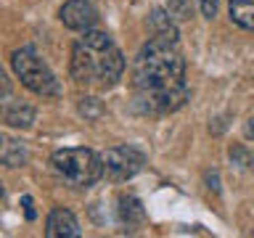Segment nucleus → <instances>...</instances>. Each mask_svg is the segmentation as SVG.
Returning <instances> with one entry per match:
<instances>
[{"instance_id": "obj_7", "label": "nucleus", "mask_w": 254, "mask_h": 238, "mask_svg": "<svg viewBox=\"0 0 254 238\" xmlns=\"http://www.w3.org/2000/svg\"><path fill=\"white\" fill-rule=\"evenodd\" d=\"M82 230H79V222L74 217V212L64 209V206H56L51 209L45 220V236L48 238H77Z\"/></svg>"}, {"instance_id": "obj_4", "label": "nucleus", "mask_w": 254, "mask_h": 238, "mask_svg": "<svg viewBox=\"0 0 254 238\" xmlns=\"http://www.w3.org/2000/svg\"><path fill=\"white\" fill-rule=\"evenodd\" d=\"M11 66L27 90L37 93V95H59V79H56V74L48 69V63L40 59L32 45H24L19 51H13Z\"/></svg>"}, {"instance_id": "obj_18", "label": "nucleus", "mask_w": 254, "mask_h": 238, "mask_svg": "<svg viewBox=\"0 0 254 238\" xmlns=\"http://www.w3.org/2000/svg\"><path fill=\"white\" fill-rule=\"evenodd\" d=\"M0 90L3 93H8L11 87H8V82H5V74H3V69H0Z\"/></svg>"}, {"instance_id": "obj_2", "label": "nucleus", "mask_w": 254, "mask_h": 238, "mask_svg": "<svg viewBox=\"0 0 254 238\" xmlns=\"http://www.w3.org/2000/svg\"><path fill=\"white\" fill-rule=\"evenodd\" d=\"M71 79L77 85H95L101 90L114 87L122 79L125 56L109 37V32L85 29L71 45Z\"/></svg>"}, {"instance_id": "obj_13", "label": "nucleus", "mask_w": 254, "mask_h": 238, "mask_svg": "<svg viewBox=\"0 0 254 238\" xmlns=\"http://www.w3.org/2000/svg\"><path fill=\"white\" fill-rule=\"evenodd\" d=\"M164 11L170 13L172 21H188L190 16H193V5H190V0H164Z\"/></svg>"}, {"instance_id": "obj_1", "label": "nucleus", "mask_w": 254, "mask_h": 238, "mask_svg": "<svg viewBox=\"0 0 254 238\" xmlns=\"http://www.w3.org/2000/svg\"><path fill=\"white\" fill-rule=\"evenodd\" d=\"M138 103L148 114H170L188 101L186 61L178 51V40L148 37L132 66Z\"/></svg>"}, {"instance_id": "obj_17", "label": "nucleus", "mask_w": 254, "mask_h": 238, "mask_svg": "<svg viewBox=\"0 0 254 238\" xmlns=\"http://www.w3.org/2000/svg\"><path fill=\"white\" fill-rule=\"evenodd\" d=\"M21 204H24V209H27V217H29V220H35V209H32V196H24V198H21Z\"/></svg>"}, {"instance_id": "obj_10", "label": "nucleus", "mask_w": 254, "mask_h": 238, "mask_svg": "<svg viewBox=\"0 0 254 238\" xmlns=\"http://www.w3.org/2000/svg\"><path fill=\"white\" fill-rule=\"evenodd\" d=\"M148 29L151 37H167V40H178V29H175V21L170 19V13L164 8H154L148 16Z\"/></svg>"}, {"instance_id": "obj_9", "label": "nucleus", "mask_w": 254, "mask_h": 238, "mask_svg": "<svg viewBox=\"0 0 254 238\" xmlns=\"http://www.w3.org/2000/svg\"><path fill=\"white\" fill-rule=\"evenodd\" d=\"M0 119L16 130H29L35 124V109L27 103H5V106H0Z\"/></svg>"}, {"instance_id": "obj_11", "label": "nucleus", "mask_w": 254, "mask_h": 238, "mask_svg": "<svg viewBox=\"0 0 254 238\" xmlns=\"http://www.w3.org/2000/svg\"><path fill=\"white\" fill-rule=\"evenodd\" d=\"M230 21L241 29H254V0H230L228 5Z\"/></svg>"}, {"instance_id": "obj_3", "label": "nucleus", "mask_w": 254, "mask_h": 238, "mask_svg": "<svg viewBox=\"0 0 254 238\" xmlns=\"http://www.w3.org/2000/svg\"><path fill=\"white\" fill-rule=\"evenodd\" d=\"M51 167L74 188H90L103 178V162L93 148H59L51 156Z\"/></svg>"}, {"instance_id": "obj_14", "label": "nucleus", "mask_w": 254, "mask_h": 238, "mask_svg": "<svg viewBox=\"0 0 254 238\" xmlns=\"http://www.w3.org/2000/svg\"><path fill=\"white\" fill-rule=\"evenodd\" d=\"M228 154H230V162H233V164H238V167H244V170H246V167H252V164H254L252 154H249V151H246L244 146H233V148L228 151Z\"/></svg>"}, {"instance_id": "obj_6", "label": "nucleus", "mask_w": 254, "mask_h": 238, "mask_svg": "<svg viewBox=\"0 0 254 238\" xmlns=\"http://www.w3.org/2000/svg\"><path fill=\"white\" fill-rule=\"evenodd\" d=\"M59 19L71 32H85L98 24V11L90 0H66L59 11Z\"/></svg>"}, {"instance_id": "obj_8", "label": "nucleus", "mask_w": 254, "mask_h": 238, "mask_svg": "<svg viewBox=\"0 0 254 238\" xmlns=\"http://www.w3.org/2000/svg\"><path fill=\"white\" fill-rule=\"evenodd\" d=\"M29 162V151L21 140L11 138V135L0 132V164L11 167V170H19V167H27Z\"/></svg>"}, {"instance_id": "obj_19", "label": "nucleus", "mask_w": 254, "mask_h": 238, "mask_svg": "<svg viewBox=\"0 0 254 238\" xmlns=\"http://www.w3.org/2000/svg\"><path fill=\"white\" fill-rule=\"evenodd\" d=\"M3 196H5V190H3V182H0V201H3Z\"/></svg>"}, {"instance_id": "obj_12", "label": "nucleus", "mask_w": 254, "mask_h": 238, "mask_svg": "<svg viewBox=\"0 0 254 238\" xmlns=\"http://www.w3.org/2000/svg\"><path fill=\"white\" fill-rule=\"evenodd\" d=\"M119 220L125 225H140L146 220V212H143V204L135 196H119Z\"/></svg>"}, {"instance_id": "obj_5", "label": "nucleus", "mask_w": 254, "mask_h": 238, "mask_svg": "<svg viewBox=\"0 0 254 238\" xmlns=\"http://www.w3.org/2000/svg\"><path fill=\"white\" fill-rule=\"evenodd\" d=\"M101 162H103V175L111 182H125L143 170L146 156L132 146H117V148H109L101 156Z\"/></svg>"}, {"instance_id": "obj_15", "label": "nucleus", "mask_w": 254, "mask_h": 238, "mask_svg": "<svg viewBox=\"0 0 254 238\" xmlns=\"http://www.w3.org/2000/svg\"><path fill=\"white\" fill-rule=\"evenodd\" d=\"M198 8H201V13L206 16V19H214L217 16V0H196Z\"/></svg>"}, {"instance_id": "obj_16", "label": "nucleus", "mask_w": 254, "mask_h": 238, "mask_svg": "<svg viewBox=\"0 0 254 238\" xmlns=\"http://www.w3.org/2000/svg\"><path fill=\"white\" fill-rule=\"evenodd\" d=\"M244 135H246L249 140H254V117H252V119H246V122H244Z\"/></svg>"}]
</instances>
